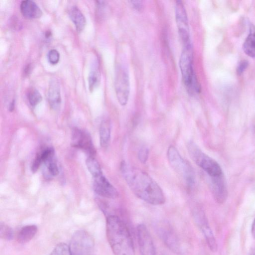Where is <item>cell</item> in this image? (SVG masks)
Masks as SVG:
<instances>
[{"instance_id":"6da1fadb","label":"cell","mask_w":255,"mask_h":255,"mask_svg":"<svg viewBox=\"0 0 255 255\" xmlns=\"http://www.w3.org/2000/svg\"><path fill=\"white\" fill-rule=\"evenodd\" d=\"M121 170L128 185L136 197L153 205L164 203L165 198L162 189L147 173L125 162L122 163Z\"/></svg>"},{"instance_id":"7a4b0ae2","label":"cell","mask_w":255,"mask_h":255,"mask_svg":"<svg viewBox=\"0 0 255 255\" xmlns=\"http://www.w3.org/2000/svg\"><path fill=\"white\" fill-rule=\"evenodd\" d=\"M106 235L114 255H135L132 238L125 223L118 216L106 219Z\"/></svg>"},{"instance_id":"3957f363","label":"cell","mask_w":255,"mask_h":255,"mask_svg":"<svg viewBox=\"0 0 255 255\" xmlns=\"http://www.w3.org/2000/svg\"><path fill=\"white\" fill-rule=\"evenodd\" d=\"M191 44L183 46L179 59V67L184 85L190 94L200 91V87L192 65Z\"/></svg>"},{"instance_id":"277c9868","label":"cell","mask_w":255,"mask_h":255,"mask_svg":"<svg viewBox=\"0 0 255 255\" xmlns=\"http://www.w3.org/2000/svg\"><path fill=\"white\" fill-rule=\"evenodd\" d=\"M187 148L192 160L211 177L222 175L220 165L214 159L204 153L195 143L189 142L187 144Z\"/></svg>"},{"instance_id":"5b68a950","label":"cell","mask_w":255,"mask_h":255,"mask_svg":"<svg viewBox=\"0 0 255 255\" xmlns=\"http://www.w3.org/2000/svg\"><path fill=\"white\" fill-rule=\"evenodd\" d=\"M167 158L174 170L184 179L187 186L192 187L195 182V176L192 167L185 160L177 148L170 145L167 150Z\"/></svg>"},{"instance_id":"8992f818","label":"cell","mask_w":255,"mask_h":255,"mask_svg":"<svg viewBox=\"0 0 255 255\" xmlns=\"http://www.w3.org/2000/svg\"><path fill=\"white\" fill-rule=\"evenodd\" d=\"M94 247L93 239L85 230L75 232L69 246L71 255H93Z\"/></svg>"},{"instance_id":"52a82bcc","label":"cell","mask_w":255,"mask_h":255,"mask_svg":"<svg viewBox=\"0 0 255 255\" xmlns=\"http://www.w3.org/2000/svg\"><path fill=\"white\" fill-rule=\"evenodd\" d=\"M115 87L117 97L122 106H125L128 101L129 93V82L127 70L122 66L117 67Z\"/></svg>"},{"instance_id":"ba28073f","label":"cell","mask_w":255,"mask_h":255,"mask_svg":"<svg viewBox=\"0 0 255 255\" xmlns=\"http://www.w3.org/2000/svg\"><path fill=\"white\" fill-rule=\"evenodd\" d=\"M175 18L183 46L191 45L187 15L184 5L181 0L176 1Z\"/></svg>"},{"instance_id":"9c48e42d","label":"cell","mask_w":255,"mask_h":255,"mask_svg":"<svg viewBox=\"0 0 255 255\" xmlns=\"http://www.w3.org/2000/svg\"><path fill=\"white\" fill-rule=\"evenodd\" d=\"M71 142L72 146L82 149L89 156H94L95 148L90 135L86 131L75 128L72 129Z\"/></svg>"},{"instance_id":"30bf717a","label":"cell","mask_w":255,"mask_h":255,"mask_svg":"<svg viewBox=\"0 0 255 255\" xmlns=\"http://www.w3.org/2000/svg\"><path fill=\"white\" fill-rule=\"evenodd\" d=\"M137 236L140 255H156L152 239L145 225H138Z\"/></svg>"},{"instance_id":"8fae6325","label":"cell","mask_w":255,"mask_h":255,"mask_svg":"<svg viewBox=\"0 0 255 255\" xmlns=\"http://www.w3.org/2000/svg\"><path fill=\"white\" fill-rule=\"evenodd\" d=\"M193 218L195 223L203 233L210 249L212 252H216L217 249L216 240L205 214L200 210H196L194 211Z\"/></svg>"},{"instance_id":"7c38bea8","label":"cell","mask_w":255,"mask_h":255,"mask_svg":"<svg viewBox=\"0 0 255 255\" xmlns=\"http://www.w3.org/2000/svg\"><path fill=\"white\" fill-rule=\"evenodd\" d=\"M93 189L98 195L103 197L114 199L119 195L116 188L103 174L94 178Z\"/></svg>"},{"instance_id":"4fadbf2b","label":"cell","mask_w":255,"mask_h":255,"mask_svg":"<svg viewBox=\"0 0 255 255\" xmlns=\"http://www.w3.org/2000/svg\"><path fill=\"white\" fill-rule=\"evenodd\" d=\"M212 178V190L215 200L219 203H223L227 197V189L223 174Z\"/></svg>"},{"instance_id":"5bb4252c","label":"cell","mask_w":255,"mask_h":255,"mask_svg":"<svg viewBox=\"0 0 255 255\" xmlns=\"http://www.w3.org/2000/svg\"><path fill=\"white\" fill-rule=\"evenodd\" d=\"M20 7L22 14L27 18H38L42 14V12L39 6L32 0L22 1Z\"/></svg>"},{"instance_id":"9a60e30c","label":"cell","mask_w":255,"mask_h":255,"mask_svg":"<svg viewBox=\"0 0 255 255\" xmlns=\"http://www.w3.org/2000/svg\"><path fill=\"white\" fill-rule=\"evenodd\" d=\"M47 99L49 105L52 109H59L61 103V98L59 87L55 80H52L50 84Z\"/></svg>"},{"instance_id":"2e32d148","label":"cell","mask_w":255,"mask_h":255,"mask_svg":"<svg viewBox=\"0 0 255 255\" xmlns=\"http://www.w3.org/2000/svg\"><path fill=\"white\" fill-rule=\"evenodd\" d=\"M100 79L101 76L99 62L97 60H96L92 64L88 77L89 88L91 92L99 86L100 83Z\"/></svg>"},{"instance_id":"e0dca14e","label":"cell","mask_w":255,"mask_h":255,"mask_svg":"<svg viewBox=\"0 0 255 255\" xmlns=\"http://www.w3.org/2000/svg\"><path fill=\"white\" fill-rule=\"evenodd\" d=\"M69 15L77 30L78 32L83 30L86 25V20L80 9L75 6H72L69 11Z\"/></svg>"},{"instance_id":"ac0fdd59","label":"cell","mask_w":255,"mask_h":255,"mask_svg":"<svg viewBox=\"0 0 255 255\" xmlns=\"http://www.w3.org/2000/svg\"><path fill=\"white\" fill-rule=\"evenodd\" d=\"M37 232V227L36 225H30L24 226L19 231L17 240L21 244L29 242L35 236Z\"/></svg>"},{"instance_id":"d6986e66","label":"cell","mask_w":255,"mask_h":255,"mask_svg":"<svg viewBox=\"0 0 255 255\" xmlns=\"http://www.w3.org/2000/svg\"><path fill=\"white\" fill-rule=\"evenodd\" d=\"M100 144L103 148L107 147L109 143L111 137V125L109 120H103L99 130Z\"/></svg>"},{"instance_id":"ffe728a7","label":"cell","mask_w":255,"mask_h":255,"mask_svg":"<svg viewBox=\"0 0 255 255\" xmlns=\"http://www.w3.org/2000/svg\"><path fill=\"white\" fill-rule=\"evenodd\" d=\"M245 53L251 57H255V27L250 28V33L246 39L243 46Z\"/></svg>"},{"instance_id":"44dd1931","label":"cell","mask_w":255,"mask_h":255,"mask_svg":"<svg viewBox=\"0 0 255 255\" xmlns=\"http://www.w3.org/2000/svg\"><path fill=\"white\" fill-rule=\"evenodd\" d=\"M160 236L166 245L174 251L178 250V243L170 229L167 227L160 230Z\"/></svg>"},{"instance_id":"7402d4cb","label":"cell","mask_w":255,"mask_h":255,"mask_svg":"<svg viewBox=\"0 0 255 255\" xmlns=\"http://www.w3.org/2000/svg\"><path fill=\"white\" fill-rule=\"evenodd\" d=\"M87 168L94 178L103 174L100 165L93 156H89L86 161Z\"/></svg>"},{"instance_id":"603a6c76","label":"cell","mask_w":255,"mask_h":255,"mask_svg":"<svg viewBox=\"0 0 255 255\" xmlns=\"http://www.w3.org/2000/svg\"><path fill=\"white\" fill-rule=\"evenodd\" d=\"M0 236L2 239L11 240L13 238L14 232L8 225L1 223L0 225Z\"/></svg>"},{"instance_id":"cb8c5ba5","label":"cell","mask_w":255,"mask_h":255,"mask_svg":"<svg viewBox=\"0 0 255 255\" xmlns=\"http://www.w3.org/2000/svg\"><path fill=\"white\" fill-rule=\"evenodd\" d=\"M50 255H71L69 246L63 243L58 244Z\"/></svg>"},{"instance_id":"d4e9b609","label":"cell","mask_w":255,"mask_h":255,"mask_svg":"<svg viewBox=\"0 0 255 255\" xmlns=\"http://www.w3.org/2000/svg\"><path fill=\"white\" fill-rule=\"evenodd\" d=\"M28 99L31 106L35 107L42 100V96L36 89L30 91L28 94Z\"/></svg>"},{"instance_id":"484cf974","label":"cell","mask_w":255,"mask_h":255,"mask_svg":"<svg viewBox=\"0 0 255 255\" xmlns=\"http://www.w3.org/2000/svg\"><path fill=\"white\" fill-rule=\"evenodd\" d=\"M44 164L46 165L49 173L51 175L55 176L58 174L59 169L54 158L45 162Z\"/></svg>"},{"instance_id":"4316f807","label":"cell","mask_w":255,"mask_h":255,"mask_svg":"<svg viewBox=\"0 0 255 255\" xmlns=\"http://www.w3.org/2000/svg\"><path fill=\"white\" fill-rule=\"evenodd\" d=\"M60 55L57 50H50L48 53V59L50 63L53 65L56 64L59 61Z\"/></svg>"},{"instance_id":"83f0119b","label":"cell","mask_w":255,"mask_h":255,"mask_svg":"<svg viewBox=\"0 0 255 255\" xmlns=\"http://www.w3.org/2000/svg\"><path fill=\"white\" fill-rule=\"evenodd\" d=\"M149 150L147 147H143L138 153L139 160L142 163H145L148 159Z\"/></svg>"},{"instance_id":"f1b7e54d","label":"cell","mask_w":255,"mask_h":255,"mask_svg":"<svg viewBox=\"0 0 255 255\" xmlns=\"http://www.w3.org/2000/svg\"><path fill=\"white\" fill-rule=\"evenodd\" d=\"M41 163V160L37 153L31 164V169L32 172L35 173L37 171Z\"/></svg>"},{"instance_id":"f546056e","label":"cell","mask_w":255,"mask_h":255,"mask_svg":"<svg viewBox=\"0 0 255 255\" xmlns=\"http://www.w3.org/2000/svg\"><path fill=\"white\" fill-rule=\"evenodd\" d=\"M249 63L246 60L242 61L237 68V73L238 75L242 74L248 67Z\"/></svg>"},{"instance_id":"4dcf8cb0","label":"cell","mask_w":255,"mask_h":255,"mask_svg":"<svg viewBox=\"0 0 255 255\" xmlns=\"http://www.w3.org/2000/svg\"><path fill=\"white\" fill-rule=\"evenodd\" d=\"M132 7L135 10H140L143 7L142 1L141 0H131L129 1Z\"/></svg>"},{"instance_id":"1f68e13d","label":"cell","mask_w":255,"mask_h":255,"mask_svg":"<svg viewBox=\"0 0 255 255\" xmlns=\"http://www.w3.org/2000/svg\"><path fill=\"white\" fill-rule=\"evenodd\" d=\"M251 232L253 237L255 239V219L252 226Z\"/></svg>"},{"instance_id":"d6a6232c","label":"cell","mask_w":255,"mask_h":255,"mask_svg":"<svg viewBox=\"0 0 255 255\" xmlns=\"http://www.w3.org/2000/svg\"><path fill=\"white\" fill-rule=\"evenodd\" d=\"M14 109V101H13L10 103L9 106V111L12 112Z\"/></svg>"},{"instance_id":"836d02e7","label":"cell","mask_w":255,"mask_h":255,"mask_svg":"<svg viewBox=\"0 0 255 255\" xmlns=\"http://www.w3.org/2000/svg\"><path fill=\"white\" fill-rule=\"evenodd\" d=\"M252 255H255V252Z\"/></svg>"}]
</instances>
